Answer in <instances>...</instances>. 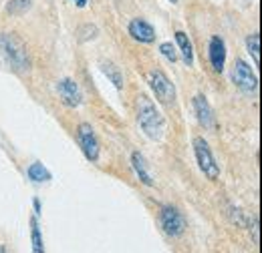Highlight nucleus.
Instances as JSON below:
<instances>
[{
    "label": "nucleus",
    "instance_id": "nucleus-1",
    "mask_svg": "<svg viewBox=\"0 0 262 253\" xmlns=\"http://www.w3.org/2000/svg\"><path fill=\"white\" fill-rule=\"evenodd\" d=\"M0 53L6 59V63L10 64L12 70L27 72L31 68V59H29L27 44L14 32H0Z\"/></svg>",
    "mask_w": 262,
    "mask_h": 253
},
{
    "label": "nucleus",
    "instance_id": "nucleus-2",
    "mask_svg": "<svg viewBox=\"0 0 262 253\" xmlns=\"http://www.w3.org/2000/svg\"><path fill=\"white\" fill-rule=\"evenodd\" d=\"M137 123H139V127L143 129V133H145L149 139H154V141L162 139L164 129H165L164 117H162V113L156 109L154 100L147 95L137 96Z\"/></svg>",
    "mask_w": 262,
    "mask_h": 253
},
{
    "label": "nucleus",
    "instance_id": "nucleus-3",
    "mask_svg": "<svg viewBox=\"0 0 262 253\" xmlns=\"http://www.w3.org/2000/svg\"><path fill=\"white\" fill-rule=\"evenodd\" d=\"M232 81H234V85H236L242 93H246V95H252V93H256V89H258V79H256V74L252 72L250 64L244 63L242 59H236L234 64H232Z\"/></svg>",
    "mask_w": 262,
    "mask_h": 253
},
{
    "label": "nucleus",
    "instance_id": "nucleus-4",
    "mask_svg": "<svg viewBox=\"0 0 262 253\" xmlns=\"http://www.w3.org/2000/svg\"><path fill=\"white\" fill-rule=\"evenodd\" d=\"M194 153H196L198 165H200L202 173H204L208 179H212V181L218 179V177H220V167H218L216 159L212 155L208 143H206L202 137H196V139H194Z\"/></svg>",
    "mask_w": 262,
    "mask_h": 253
},
{
    "label": "nucleus",
    "instance_id": "nucleus-5",
    "mask_svg": "<svg viewBox=\"0 0 262 253\" xmlns=\"http://www.w3.org/2000/svg\"><path fill=\"white\" fill-rule=\"evenodd\" d=\"M149 85H151V91L156 93L160 103H164V105L173 103V98H176V87L167 79V74H165L164 70H160V68L151 70L149 72Z\"/></svg>",
    "mask_w": 262,
    "mask_h": 253
},
{
    "label": "nucleus",
    "instance_id": "nucleus-6",
    "mask_svg": "<svg viewBox=\"0 0 262 253\" xmlns=\"http://www.w3.org/2000/svg\"><path fill=\"white\" fill-rule=\"evenodd\" d=\"M160 221H162V227H164V231L169 237H180L186 231V219H184V215L176 207H171V205H164L162 207Z\"/></svg>",
    "mask_w": 262,
    "mask_h": 253
},
{
    "label": "nucleus",
    "instance_id": "nucleus-7",
    "mask_svg": "<svg viewBox=\"0 0 262 253\" xmlns=\"http://www.w3.org/2000/svg\"><path fill=\"white\" fill-rule=\"evenodd\" d=\"M77 137H79V145L85 153V157L91 163H95L99 159V141L95 137V131L89 123H81L77 129Z\"/></svg>",
    "mask_w": 262,
    "mask_h": 253
},
{
    "label": "nucleus",
    "instance_id": "nucleus-8",
    "mask_svg": "<svg viewBox=\"0 0 262 253\" xmlns=\"http://www.w3.org/2000/svg\"><path fill=\"white\" fill-rule=\"evenodd\" d=\"M208 57L210 64L216 72H222L226 66V44L220 36H212L210 38V46H208Z\"/></svg>",
    "mask_w": 262,
    "mask_h": 253
},
{
    "label": "nucleus",
    "instance_id": "nucleus-9",
    "mask_svg": "<svg viewBox=\"0 0 262 253\" xmlns=\"http://www.w3.org/2000/svg\"><path fill=\"white\" fill-rule=\"evenodd\" d=\"M57 91H59V96L63 98V103H65L67 107H73L75 109L83 100L81 91H79V87H77V83L73 79H61L59 85H57Z\"/></svg>",
    "mask_w": 262,
    "mask_h": 253
},
{
    "label": "nucleus",
    "instance_id": "nucleus-10",
    "mask_svg": "<svg viewBox=\"0 0 262 253\" xmlns=\"http://www.w3.org/2000/svg\"><path fill=\"white\" fill-rule=\"evenodd\" d=\"M194 111H196V117L198 121H200V125L204 127V129H212L214 127V121H216L214 119V111H212L208 98L204 95L194 96Z\"/></svg>",
    "mask_w": 262,
    "mask_h": 253
},
{
    "label": "nucleus",
    "instance_id": "nucleus-11",
    "mask_svg": "<svg viewBox=\"0 0 262 253\" xmlns=\"http://www.w3.org/2000/svg\"><path fill=\"white\" fill-rule=\"evenodd\" d=\"M129 34L135 38V40L145 42V44L156 40V31H154V27H151L149 22H145L143 18H133V20H131Z\"/></svg>",
    "mask_w": 262,
    "mask_h": 253
},
{
    "label": "nucleus",
    "instance_id": "nucleus-12",
    "mask_svg": "<svg viewBox=\"0 0 262 253\" xmlns=\"http://www.w3.org/2000/svg\"><path fill=\"white\" fill-rule=\"evenodd\" d=\"M131 163H133V169H135L139 181H141L143 185L151 187V185H154V179H151V175H149V171H147V163H145L143 155H141L139 151H135V153L131 155Z\"/></svg>",
    "mask_w": 262,
    "mask_h": 253
},
{
    "label": "nucleus",
    "instance_id": "nucleus-13",
    "mask_svg": "<svg viewBox=\"0 0 262 253\" xmlns=\"http://www.w3.org/2000/svg\"><path fill=\"white\" fill-rule=\"evenodd\" d=\"M176 42H178V46H180V53H182L184 63L188 64V66H192V64H194V48H192V42H190L188 34L178 31L176 32Z\"/></svg>",
    "mask_w": 262,
    "mask_h": 253
},
{
    "label": "nucleus",
    "instance_id": "nucleus-14",
    "mask_svg": "<svg viewBox=\"0 0 262 253\" xmlns=\"http://www.w3.org/2000/svg\"><path fill=\"white\" fill-rule=\"evenodd\" d=\"M31 8H33V2L31 0H10L6 4V12L10 16H25Z\"/></svg>",
    "mask_w": 262,
    "mask_h": 253
},
{
    "label": "nucleus",
    "instance_id": "nucleus-15",
    "mask_svg": "<svg viewBox=\"0 0 262 253\" xmlns=\"http://www.w3.org/2000/svg\"><path fill=\"white\" fill-rule=\"evenodd\" d=\"M29 177L34 183H47V181H51V171L42 163H33L29 167Z\"/></svg>",
    "mask_w": 262,
    "mask_h": 253
},
{
    "label": "nucleus",
    "instance_id": "nucleus-16",
    "mask_svg": "<svg viewBox=\"0 0 262 253\" xmlns=\"http://www.w3.org/2000/svg\"><path fill=\"white\" fill-rule=\"evenodd\" d=\"M246 50L252 57L254 64H260V36H258V32H254L246 38Z\"/></svg>",
    "mask_w": 262,
    "mask_h": 253
},
{
    "label": "nucleus",
    "instance_id": "nucleus-17",
    "mask_svg": "<svg viewBox=\"0 0 262 253\" xmlns=\"http://www.w3.org/2000/svg\"><path fill=\"white\" fill-rule=\"evenodd\" d=\"M101 70H103V74L117 87V89H121L123 87V77H121V72L117 70V66L111 63H101Z\"/></svg>",
    "mask_w": 262,
    "mask_h": 253
},
{
    "label": "nucleus",
    "instance_id": "nucleus-18",
    "mask_svg": "<svg viewBox=\"0 0 262 253\" xmlns=\"http://www.w3.org/2000/svg\"><path fill=\"white\" fill-rule=\"evenodd\" d=\"M99 34V29L95 24H81L77 29V40L79 42H89V40H95Z\"/></svg>",
    "mask_w": 262,
    "mask_h": 253
},
{
    "label": "nucleus",
    "instance_id": "nucleus-19",
    "mask_svg": "<svg viewBox=\"0 0 262 253\" xmlns=\"http://www.w3.org/2000/svg\"><path fill=\"white\" fill-rule=\"evenodd\" d=\"M31 239H33V253H45L42 247V235H40V229H38V223L36 219H31Z\"/></svg>",
    "mask_w": 262,
    "mask_h": 253
},
{
    "label": "nucleus",
    "instance_id": "nucleus-20",
    "mask_svg": "<svg viewBox=\"0 0 262 253\" xmlns=\"http://www.w3.org/2000/svg\"><path fill=\"white\" fill-rule=\"evenodd\" d=\"M160 50H162V55H164L169 63H176V61H178V50H176V46H173L171 42H164V44L160 46Z\"/></svg>",
    "mask_w": 262,
    "mask_h": 253
},
{
    "label": "nucleus",
    "instance_id": "nucleus-21",
    "mask_svg": "<svg viewBox=\"0 0 262 253\" xmlns=\"http://www.w3.org/2000/svg\"><path fill=\"white\" fill-rule=\"evenodd\" d=\"M33 205H34V213L38 215V213H40V201H38V199H34Z\"/></svg>",
    "mask_w": 262,
    "mask_h": 253
},
{
    "label": "nucleus",
    "instance_id": "nucleus-22",
    "mask_svg": "<svg viewBox=\"0 0 262 253\" xmlns=\"http://www.w3.org/2000/svg\"><path fill=\"white\" fill-rule=\"evenodd\" d=\"M75 2H77L79 8H85V6H87V0H75Z\"/></svg>",
    "mask_w": 262,
    "mask_h": 253
},
{
    "label": "nucleus",
    "instance_id": "nucleus-23",
    "mask_svg": "<svg viewBox=\"0 0 262 253\" xmlns=\"http://www.w3.org/2000/svg\"><path fill=\"white\" fill-rule=\"evenodd\" d=\"M0 253H8V249H6L4 245H0Z\"/></svg>",
    "mask_w": 262,
    "mask_h": 253
},
{
    "label": "nucleus",
    "instance_id": "nucleus-24",
    "mask_svg": "<svg viewBox=\"0 0 262 253\" xmlns=\"http://www.w3.org/2000/svg\"><path fill=\"white\" fill-rule=\"evenodd\" d=\"M169 2H173V4H176V2H178V0H169Z\"/></svg>",
    "mask_w": 262,
    "mask_h": 253
}]
</instances>
